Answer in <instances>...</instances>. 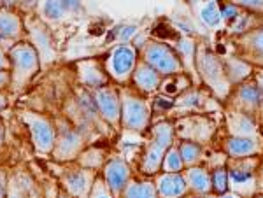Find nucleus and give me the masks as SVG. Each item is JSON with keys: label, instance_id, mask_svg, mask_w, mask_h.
<instances>
[{"label": "nucleus", "instance_id": "nucleus-1", "mask_svg": "<svg viewBox=\"0 0 263 198\" xmlns=\"http://www.w3.org/2000/svg\"><path fill=\"white\" fill-rule=\"evenodd\" d=\"M172 138H174V128L171 123H160L153 128V141L149 147L146 149L142 160V172L146 174H156L158 168L162 167L165 151H168L172 147Z\"/></svg>", "mask_w": 263, "mask_h": 198}, {"label": "nucleus", "instance_id": "nucleus-28", "mask_svg": "<svg viewBox=\"0 0 263 198\" xmlns=\"http://www.w3.org/2000/svg\"><path fill=\"white\" fill-rule=\"evenodd\" d=\"M233 6H242L246 9H251V11H258L263 12V0H232Z\"/></svg>", "mask_w": 263, "mask_h": 198}, {"label": "nucleus", "instance_id": "nucleus-6", "mask_svg": "<svg viewBox=\"0 0 263 198\" xmlns=\"http://www.w3.org/2000/svg\"><path fill=\"white\" fill-rule=\"evenodd\" d=\"M198 67H200L205 81L211 84L213 90L218 91L219 95H224L228 91V81L224 79V70L221 63L216 60L213 54H200L198 56Z\"/></svg>", "mask_w": 263, "mask_h": 198}, {"label": "nucleus", "instance_id": "nucleus-8", "mask_svg": "<svg viewBox=\"0 0 263 198\" xmlns=\"http://www.w3.org/2000/svg\"><path fill=\"white\" fill-rule=\"evenodd\" d=\"M95 102L99 105L100 114L109 121L116 125L121 117V104L118 95L114 93L111 88H99L95 91Z\"/></svg>", "mask_w": 263, "mask_h": 198}, {"label": "nucleus", "instance_id": "nucleus-27", "mask_svg": "<svg viewBox=\"0 0 263 198\" xmlns=\"http://www.w3.org/2000/svg\"><path fill=\"white\" fill-rule=\"evenodd\" d=\"M228 186H230V181H228V172L224 168H218L213 175V189L219 195L227 193Z\"/></svg>", "mask_w": 263, "mask_h": 198}, {"label": "nucleus", "instance_id": "nucleus-41", "mask_svg": "<svg viewBox=\"0 0 263 198\" xmlns=\"http://www.w3.org/2000/svg\"><path fill=\"white\" fill-rule=\"evenodd\" d=\"M258 198H263V196H258Z\"/></svg>", "mask_w": 263, "mask_h": 198}, {"label": "nucleus", "instance_id": "nucleus-32", "mask_svg": "<svg viewBox=\"0 0 263 198\" xmlns=\"http://www.w3.org/2000/svg\"><path fill=\"white\" fill-rule=\"evenodd\" d=\"M11 81V75L7 74V72H2V70H0V88L2 86H6L7 83Z\"/></svg>", "mask_w": 263, "mask_h": 198}, {"label": "nucleus", "instance_id": "nucleus-14", "mask_svg": "<svg viewBox=\"0 0 263 198\" xmlns=\"http://www.w3.org/2000/svg\"><path fill=\"white\" fill-rule=\"evenodd\" d=\"M242 48L248 60L263 65V28L246 33L242 37Z\"/></svg>", "mask_w": 263, "mask_h": 198}, {"label": "nucleus", "instance_id": "nucleus-3", "mask_svg": "<svg viewBox=\"0 0 263 198\" xmlns=\"http://www.w3.org/2000/svg\"><path fill=\"white\" fill-rule=\"evenodd\" d=\"M144 62L153 67L158 74L174 75L181 72V60L168 46L162 44V42H151V44L146 46Z\"/></svg>", "mask_w": 263, "mask_h": 198}, {"label": "nucleus", "instance_id": "nucleus-31", "mask_svg": "<svg viewBox=\"0 0 263 198\" xmlns=\"http://www.w3.org/2000/svg\"><path fill=\"white\" fill-rule=\"evenodd\" d=\"M237 14V9H235V6H232V7H224V9L221 11V16H224V18H233V16ZM237 18V16H235Z\"/></svg>", "mask_w": 263, "mask_h": 198}, {"label": "nucleus", "instance_id": "nucleus-21", "mask_svg": "<svg viewBox=\"0 0 263 198\" xmlns=\"http://www.w3.org/2000/svg\"><path fill=\"white\" fill-rule=\"evenodd\" d=\"M156 195H158V189L151 183H132L123 189L125 198H156Z\"/></svg>", "mask_w": 263, "mask_h": 198}, {"label": "nucleus", "instance_id": "nucleus-22", "mask_svg": "<svg viewBox=\"0 0 263 198\" xmlns=\"http://www.w3.org/2000/svg\"><path fill=\"white\" fill-rule=\"evenodd\" d=\"M81 81L90 88H102V84L105 83V75L100 72V69L93 63H83L81 67Z\"/></svg>", "mask_w": 263, "mask_h": 198}, {"label": "nucleus", "instance_id": "nucleus-34", "mask_svg": "<svg viewBox=\"0 0 263 198\" xmlns=\"http://www.w3.org/2000/svg\"><path fill=\"white\" fill-rule=\"evenodd\" d=\"M221 198H240V196H239V193L233 191V193H223Z\"/></svg>", "mask_w": 263, "mask_h": 198}, {"label": "nucleus", "instance_id": "nucleus-7", "mask_svg": "<svg viewBox=\"0 0 263 198\" xmlns=\"http://www.w3.org/2000/svg\"><path fill=\"white\" fill-rule=\"evenodd\" d=\"M111 75L116 79H126V75L132 72L135 67V49L128 44L118 46L111 54Z\"/></svg>", "mask_w": 263, "mask_h": 198}, {"label": "nucleus", "instance_id": "nucleus-19", "mask_svg": "<svg viewBox=\"0 0 263 198\" xmlns=\"http://www.w3.org/2000/svg\"><path fill=\"white\" fill-rule=\"evenodd\" d=\"M239 102L246 109H256L263 102V93L260 91V88L254 86V84H244L239 90Z\"/></svg>", "mask_w": 263, "mask_h": 198}, {"label": "nucleus", "instance_id": "nucleus-38", "mask_svg": "<svg viewBox=\"0 0 263 198\" xmlns=\"http://www.w3.org/2000/svg\"><path fill=\"white\" fill-rule=\"evenodd\" d=\"M2 138H4V126H2V121H0V144H2Z\"/></svg>", "mask_w": 263, "mask_h": 198}, {"label": "nucleus", "instance_id": "nucleus-26", "mask_svg": "<svg viewBox=\"0 0 263 198\" xmlns=\"http://www.w3.org/2000/svg\"><path fill=\"white\" fill-rule=\"evenodd\" d=\"M221 11H219L218 4L214 2V0H211V2H207L205 6H203L202 9V19L205 21L209 27H216V25L221 21Z\"/></svg>", "mask_w": 263, "mask_h": 198}, {"label": "nucleus", "instance_id": "nucleus-25", "mask_svg": "<svg viewBox=\"0 0 263 198\" xmlns=\"http://www.w3.org/2000/svg\"><path fill=\"white\" fill-rule=\"evenodd\" d=\"M65 6L62 0H44L42 4V14L48 19H60L65 14Z\"/></svg>", "mask_w": 263, "mask_h": 198}, {"label": "nucleus", "instance_id": "nucleus-17", "mask_svg": "<svg viewBox=\"0 0 263 198\" xmlns=\"http://www.w3.org/2000/svg\"><path fill=\"white\" fill-rule=\"evenodd\" d=\"M184 179L190 184V188L197 193H209L213 189V177L209 175V172L203 170L200 167L188 168Z\"/></svg>", "mask_w": 263, "mask_h": 198}, {"label": "nucleus", "instance_id": "nucleus-29", "mask_svg": "<svg viewBox=\"0 0 263 198\" xmlns=\"http://www.w3.org/2000/svg\"><path fill=\"white\" fill-rule=\"evenodd\" d=\"M91 198H112V195L109 193V186L104 184L102 181H97L95 186H93Z\"/></svg>", "mask_w": 263, "mask_h": 198}, {"label": "nucleus", "instance_id": "nucleus-39", "mask_svg": "<svg viewBox=\"0 0 263 198\" xmlns=\"http://www.w3.org/2000/svg\"><path fill=\"white\" fill-rule=\"evenodd\" d=\"M261 112H263V102H261Z\"/></svg>", "mask_w": 263, "mask_h": 198}, {"label": "nucleus", "instance_id": "nucleus-23", "mask_svg": "<svg viewBox=\"0 0 263 198\" xmlns=\"http://www.w3.org/2000/svg\"><path fill=\"white\" fill-rule=\"evenodd\" d=\"M163 172H168V174H179L184 167V160L181 156V151L179 147H171V149L165 153L163 158Z\"/></svg>", "mask_w": 263, "mask_h": 198}, {"label": "nucleus", "instance_id": "nucleus-40", "mask_svg": "<svg viewBox=\"0 0 263 198\" xmlns=\"http://www.w3.org/2000/svg\"><path fill=\"white\" fill-rule=\"evenodd\" d=\"M0 7H2V0H0Z\"/></svg>", "mask_w": 263, "mask_h": 198}, {"label": "nucleus", "instance_id": "nucleus-15", "mask_svg": "<svg viewBox=\"0 0 263 198\" xmlns=\"http://www.w3.org/2000/svg\"><path fill=\"white\" fill-rule=\"evenodd\" d=\"M134 81L144 91H155L160 86V75L146 62L139 63L134 70Z\"/></svg>", "mask_w": 263, "mask_h": 198}, {"label": "nucleus", "instance_id": "nucleus-13", "mask_svg": "<svg viewBox=\"0 0 263 198\" xmlns=\"http://www.w3.org/2000/svg\"><path fill=\"white\" fill-rule=\"evenodd\" d=\"M91 181H93L91 170L70 172V174L65 177V186L76 198H86L88 193H90Z\"/></svg>", "mask_w": 263, "mask_h": 198}, {"label": "nucleus", "instance_id": "nucleus-9", "mask_svg": "<svg viewBox=\"0 0 263 198\" xmlns=\"http://www.w3.org/2000/svg\"><path fill=\"white\" fill-rule=\"evenodd\" d=\"M130 179V168L121 160H111L105 167V184L112 193H121Z\"/></svg>", "mask_w": 263, "mask_h": 198}, {"label": "nucleus", "instance_id": "nucleus-35", "mask_svg": "<svg viewBox=\"0 0 263 198\" xmlns=\"http://www.w3.org/2000/svg\"><path fill=\"white\" fill-rule=\"evenodd\" d=\"M258 88H260V91L263 93V72L258 74Z\"/></svg>", "mask_w": 263, "mask_h": 198}, {"label": "nucleus", "instance_id": "nucleus-24", "mask_svg": "<svg viewBox=\"0 0 263 198\" xmlns=\"http://www.w3.org/2000/svg\"><path fill=\"white\" fill-rule=\"evenodd\" d=\"M179 151H181L182 160H184V165H193V163H197L202 154L200 144H197V142H193V141L182 142Z\"/></svg>", "mask_w": 263, "mask_h": 198}, {"label": "nucleus", "instance_id": "nucleus-37", "mask_svg": "<svg viewBox=\"0 0 263 198\" xmlns=\"http://www.w3.org/2000/svg\"><path fill=\"white\" fill-rule=\"evenodd\" d=\"M4 107H6V98H4V96L0 95V111H2Z\"/></svg>", "mask_w": 263, "mask_h": 198}, {"label": "nucleus", "instance_id": "nucleus-18", "mask_svg": "<svg viewBox=\"0 0 263 198\" xmlns=\"http://www.w3.org/2000/svg\"><path fill=\"white\" fill-rule=\"evenodd\" d=\"M21 23L16 14L11 11H0V39H11L20 35Z\"/></svg>", "mask_w": 263, "mask_h": 198}, {"label": "nucleus", "instance_id": "nucleus-2", "mask_svg": "<svg viewBox=\"0 0 263 198\" xmlns=\"http://www.w3.org/2000/svg\"><path fill=\"white\" fill-rule=\"evenodd\" d=\"M11 63L12 70H14L11 81L16 88H20L35 74L37 67H39V58L32 46L18 44L11 49Z\"/></svg>", "mask_w": 263, "mask_h": 198}, {"label": "nucleus", "instance_id": "nucleus-5", "mask_svg": "<svg viewBox=\"0 0 263 198\" xmlns=\"http://www.w3.org/2000/svg\"><path fill=\"white\" fill-rule=\"evenodd\" d=\"M23 121L30 126V133L33 138V144L41 153H49L54 149L57 144V138H54V130L51 123L46 117H42L39 114H33V112H23L21 114Z\"/></svg>", "mask_w": 263, "mask_h": 198}, {"label": "nucleus", "instance_id": "nucleus-20", "mask_svg": "<svg viewBox=\"0 0 263 198\" xmlns=\"http://www.w3.org/2000/svg\"><path fill=\"white\" fill-rule=\"evenodd\" d=\"M230 126L233 135L237 137H256V126L248 116L244 114H235L230 120Z\"/></svg>", "mask_w": 263, "mask_h": 198}, {"label": "nucleus", "instance_id": "nucleus-16", "mask_svg": "<svg viewBox=\"0 0 263 198\" xmlns=\"http://www.w3.org/2000/svg\"><path fill=\"white\" fill-rule=\"evenodd\" d=\"M228 181L235 189V193H242V195H251L256 186V181L251 170H244V168H232L228 172Z\"/></svg>", "mask_w": 263, "mask_h": 198}, {"label": "nucleus", "instance_id": "nucleus-10", "mask_svg": "<svg viewBox=\"0 0 263 198\" xmlns=\"http://www.w3.org/2000/svg\"><path fill=\"white\" fill-rule=\"evenodd\" d=\"M83 147V141L74 130L63 128L60 133V138L54 144V154L58 160H70L79 153V149Z\"/></svg>", "mask_w": 263, "mask_h": 198}, {"label": "nucleus", "instance_id": "nucleus-12", "mask_svg": "<svg viewBox=\"0 0 263 198\" xmlns=\"http://www.w3.org/2000/svg\"><path fill=\"white\" fill-rule=\"evenodd\" d=\"M227 153L233 158H249L258 153V142L254 137H237L232 135L227 141Z\"/></svg>", "mask_w": 263, "mask_h": 198}, {"label": "nucleus", "instance_id": "nucleus-11", "mask_svg": "<svg viewBox=\"0 0 263 198\" xmlns=\"http://www.w3.org/2000/svg\"><path fill=\"white\" fill-rule=\"evenodd\" d=\"M186 188H188V183L184 177H181L179 174H168V172L160 175L156 183L158 195L162 198H179L186 193Z\"/></svg>", "mask_w": 263, "mask_h": 198}, {"label": "nucleus", "instance_id": "nucleus-36", "mask_svg": "<svg viewBox=\"0 0 263 198\" xmlns=\"http://www.w3.org/2000/svg\"><path fill=\"white\" fill-rule=\"evenodd\" d=\"M0 198H4V179L0 177Z\"/></svg>", "mask_w": 263, "mask_h": 198}, {"label": "nucleus", "instance_id": "nucleus-30", "mask_svg": "<svg viewBox=\"0 0 263 198\" xmlns=\"http://www.w3.org/2000/svg\"><path fill=\"white\" fill-rule=\"evenodd\" d=\"M7 198H25V193H23V189H21L16 183H11L9 195H7Z\"/></svg>", "mask_w": 263, "mask_h": 198}, {"label": "nucleus", "instance_id": "nucleus-4", "mask_svg": "<svg viewBox=\"0 0 263 198\" xmlns=\"http://www.w3.org/2000/svg\"><path fill=\"white\" fill-rule=\"evenodd\" d=\"M121 123L128 130L141 132L149 123V109L142 98L125 95L121 100Z\"/></svg>", "mask_w": 263, "mask_h": 198}, {"label": "nucleus", "instance_id": "nucleus-33", "mask_svg": "<svg viewBox=\"0 0 263 198\" xmlns=\"http://www.w3.org/2000/svg\"><path fill=\"white\" fill-rule=\"evenodd\" d=\"M7 67H9V62H7L6 54H4V53H2V49H0V70L7 69Z\"/></svg>", "mask_w": 263, "mask_h": 198}]
</instances>
